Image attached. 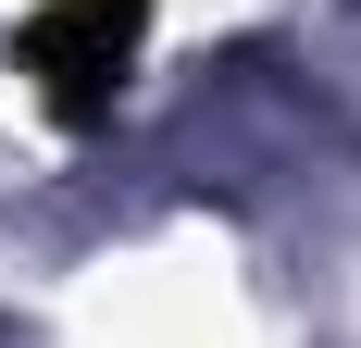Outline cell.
<instances>
[{
	"instance_id": "obj_1",
	"label": "cell",
	"mask_w": 361,
	"mask_h": 348,
	"mask_svg": "<svg viewBox=\"0 0 361 348\" xmlns=\"http://www.w3.org/2000/svg\"><path fill=\"white\" fill-rule=\"evenodd\" d=\"M137 50H149V0H37L13 37L50 125H112V100L137 87Z\"/></svg>"
}]
</instances>
